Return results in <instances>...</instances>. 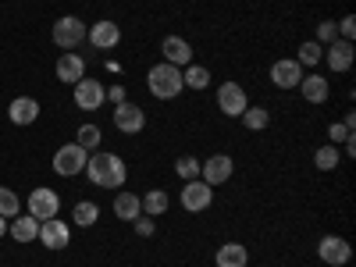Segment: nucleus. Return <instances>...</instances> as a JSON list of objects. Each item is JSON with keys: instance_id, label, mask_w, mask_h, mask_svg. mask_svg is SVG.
<instances>
[{"instance_id": "f257e3e1", "label": "nucleus", "mask_w": 356, "mask_h": 267, "mask_svg": "<svg viewBox=\"0 0 356 267\" xmlns=\"http://www.w3.org/2000/svg\"><path fill=\"white\" fill-rule=\"evenodd\" d=\"M86 175H89V182L100 186V189H122L125 178H129V168H125V161L118 154L97 150V154H89V161H86Z\"/></svg>"}, {"instance_id": "f03ea898", "label": "nucleus", "mask_w": 356, "mask_h": 267, "mask_svg": "<svg viewBox=\"0 0 356 267\" xmlns=\"http://www.w3.org/2000/svg\"><path fill=\"white\" fill-rule=\"evenodd\" d=\"M146 89H150V97L157 100H175L178 93H182V68H175L168 61H157L150 72H146Z\"/></svg>"}, {"instance_id": "7ed1b4c3", "label": "nucleus", "mask_w": 356, "mask_h": 267, "mask_svg": "<svg viewBox=\"0 0 356 267\" xmlns=\"http://www.w3.org/2000/svg\"><path fill=\"white\" fill-rule=\"evenodd\" d=\"M86 22L82 18H75V15H65V18H57L54 22V29H50V40H54V47H61V50H79L82 43H86Z\"/></svg>"}, {"instance_id": "20e7f679", "label": "nucleus", "mask_w": 356, "mask_h": 267, "mask_svg": "<svg viewBox=\"0 0 356 267\" xmlns=\"http://www.w3.org/2000/svg\"><path fill=\"white\" fill-rule=\"evenodd\" d=\"M86 161H89V154L79 143H65V146H57V154H54V171L61 178H75V175L86 171Z\"/></svg>"}, {"instance_id": "39448f33", "label": "nucleus", "mask_w": 356, "mask_h": 267, "mask_svg": "<svg viewBox=\"0 0 356 267\" xmlns=\"http://www.w3.org/2000/svg\"><path fill=\"white\" fill-rule=\"evenodd\" d=\"M72 100L79 111H100L107 104V86L97 82V79H79L72 86Z\"/></svg>"}, {"instance_id": "423d86ee", "label": "nucleus", "mask_w": 356, "mask_h": 267, "mask_svg": "<svg viewBox=\"0 0 356 267\" xmlns=\"http://www.w3.org/2000/svg\"><path fill=\"white\" fill-rule=\"evenodd\" d=\"M178 203L189 214H203L207 207L214 203V189L203 182V178H193V182H182V193H178Z\"/></svg>"}, {"instance_id": "0eeeda50", "label": "nucleus", "mask_w": 356, "mask_h": 267, "mask_svg": "<svg viewBox=\"0 0 356 267\" xmlns=\"http://www.w3.org/2000/svg\"><path fill=\"white\" fill-rule=\"evenodd\" d=\"M25 214H33L36 221H50V218H57V214H61V196H57L54 189H47V186H40V189H33V193H29Z\"/></svg>"}, {"instance_id": "6e6552de", "label": "nucleus", "mask_w": 356, "mask_h": 267, "mask_svg": "<svg viewBox=\"0 0 356 267\" xmlns=\"http://www.w3.org/2000/svg\"><path fill=\"white\" fill-rule=\"evenodd\" d=\"M86 43L93 50H114L118 43H122V25L111 22V18H100L86 29Z\"/></svg>"}, {"instance_id": "1a4fd4ad", "label": "nucleus", "mask_w": 356, "mask_h": 267, "mask_svg": "<svg viewBox=\"0 0 356 267\" xmlns=\"http://www.w3.org/2000/svg\"><path fill=\"white\" fill-rule=\"evenodd\" d=\"M317 257H321V264H328V267H346L349 257H353V246H349V239H342V235H321Z\"/></svg>"}, {"instance_id": "9d476101", "label": "nucleus", "mask_w": 356, "mask_h": 267, "mask_svg": "<svg viewBox=\"0 0 356 267\" xmlns=\"http://www.w3.org/2000/svg\"><path fill=\"white\" fill-rule=\"evenodd\" d=\"M214 100H218L221 114H228V118H243V111L250 107V97H246V89L239 82H221Z\"/></svg>"}, {"instance_id": "9b49d317", "label": "nucleus", "mask_w": 356, "mask_h": 267, "mask_svg": "<svg viewBox=\"0 0 356 267\" xmlns=\"http://www.w3.org/2000/svg\"><path fill=\"white\" fill-rule=\"evenodd\" d=\"M114 129L125 132V136H139V132L146 129V111H143L139 104H132V100L118 104V107H114Z\"/></svg>"}, {"instance_id": "f8f14e48", "label": "nucleus", "mask_w": 356, "mask_h": 267, "mask_svg": "<svg viewBox=\"0 0 356 267\" xmlns=\"http://www.w3.org/2000/svg\"><path fill=\"white\" fill-rule=\"evenodd\" d=\"M232 171H235V161H232L228 154H214V157H207V161L200 164V178H203L211 189L225 186L228 178H232Z\"/></svg>"}, {"instance_id": "ddd939ff", "label": "nucleus", "mask_w": 356, "mask_h": 267, "mask_svg": "<svg viewBox=\"0 0 356 267\" xmlns=\"http://www.w3.org/2000/svg\"><path fill=\"white\" fill-rule=\"evenodd\" d=\"M40 243L47 246V250H68V243H72V225L68 221H61V218H50V221H40Z\"/></svg>"}, {"instance_id": "4468645a", "label": "nucleus", "mask_w": 356, "mask_h": 267, "mask_svg": "<svg viewBox=\"0 0 356 267\" xmlns=\"http://www.w3.org/2000/svg\"><path fill=\"white\" fill-rule=\"evenodd\" d=\"M54 75L61 82H68V86H75L79 79H86V57H79L75 50H65L54 65Z\"/></svg>"}, {"instance_id": "2eb2a0df", "label": "nucleus", "mask_w": 356, "mask_h": 267, "mask_svg": "<svg viewBox=\"0 0 356 267\" xmlns=\"http://www.w3.org/2000/svg\"><path fill=\"white\" fill-rule=\"evenodd\" d=\"M324 61H328L332 72H349L353 61H356V47L349 40H335V43L324 47Z\"/></svg>"}, {"instance_id": "dca6fc26", "label": "nucleus", "mask_w": 356, "mask_h": 267, "mask_svg": "<svg viewBox=\"0 0 356 267\" xmlns=\"http://www.w3.org/2000/svg\"><path fill=\"white\" fill-rule=\"evenodd\" d=\"M300 79H303V68H300L296 57H282V61L271 65V82L278 89H296V86H300Z\"/></svg>"}, {"instance_id": "f3484780", "label": "nucleus", "mask_w": 356, "mask_h": 267, "mask_svg": "<svg viewBox=\"0 0 356 267\" xmlns=\"http://www.w3.org/2000/svg\"><path fill=\"white\" fill-rule=\"evenodd\" d=\"M8 118H11V125H33L36 118H40V100L36 97H15L8 104Z\"/></svg>"}, {"instance_id": "a211bd4d", "label": "nucleus", "mask_w": 356, "mask_h": 267, "mask_svg": "<svg viewBox=\"0 0 356 267\" xmlns=\"http://www.w3.org/2000/svg\"><path fill=\"white\" fill-rule=\"evenodd\" d=\"M161 50H164V61L175 65V68L193 65V47H189V40H182V36H164Z\"/></svg>"}, {"instance_id": "6ab92c4d", "label": "nucleus", "mask_w": 356, "mask_h": 267, "mask_svg": "<svg viewBox=\"0 0 356 267\" xmlns=\"http://www.w3.org/2000/svg\"><path fill=\"white\" fill-rule=\"evenodd\" d=\"M296 89L303 93V100H307V104H324V100L332 97V86H328V79H324V75H317V72L303 75Z\"/></svg>"}, {"instance_id": "aec40b11", "label": "nucleus", "mask_w": 356, "mask_h": 267, "mask_svg": "<svg viewBox=\"0 0 356 267\" xmlns=\"http://www.w3.org/2000/svg\"><path fill=\"white\" fill-rule=\"evenodd\" d=\"M8 235L15 243H36L40 239V221L33 214H18L8 221Z\"/></svg>"}, {"instance_id": "412c9836", "label": "nucleus", "mask_w": 356, "mask_h": 267, "mask_svg": "<svg viewBox=\"0 0 356 267\" xmlns=\"http://www.w3.org/2000/svg\"><path fill=\"white\" fill-rule=\"evenodd\" d=\"M250 264V250L243 243H221V250L214 253V267H246Z\"/></svg>"}, {"instance_id": "4be33fe9", "label": "nucleus", "mask_w": 356, "mask_h": 267, "mask_svg": "<svg viewBox=\"0 0 356 267\" xmlns=\"http://www.w3.org/2000/svg\"><path fill=\"white\" fill-rule=\"evenodd\" d=\"M139 203H143V214H146V218H161V214H168L171 196H168L164 189H146V193L139 196Z\"/></svg>"}, {"instance_id": "5701e85b", "label": "nucleus", "mask_w": 356, "mask_h": 267, "mask_svg": "<svg viewBox=\"0 0 356 267\" xmlns=\"http://www.w3.org/2000/svg\"><path fill=\"white\" fill-rule=\"evenodd\" d=\"M114 214L122 218V221H136V218L143 214L139 196H136V193H118V196H114Z\"/></svg>"}, {"instance_id": "b1692460", "label": "nucleus", "mask_w": 356, "mask_h": 267, "mask_svg": "<svg viewBox=\"0 0 356 267\" xmlns=\"http://www.w3.org/2000/svg\"><path fill=\"white\" fill-rule=\"evenodd\" d=\"M182 86L193 89V93H203V89L211 86V68H203V65H186V68H182Z\"/></svg>"}, {"instance_id": "393cba45", "label": "nucleus", "mask_w": 356, "mask_h": 267, "mask_svg": "<svg viewBox=\"0 0 356 267\" xmlns=\"http://www.w3.org/2000/svg\"><path fill=\"white\" fill-rule=\"evenodd\" d=\"M72 221H75L79 228H93V225L100 221V207H97L93 200H79L75 211H72Z\"/></svg>"}, {"instance_id": "a878e982", "label": "nucleus", "mask_w": 356, "mask_h": 267, "mask_svg": "<svg viewBox=\"0 0 356 267\" xmlns=\"http://www.w3.org/2000/svg\"><path fill=\"white\" fill-rule=\"evenodd\" d=\"M314 164H317V171H335L342 164V150H339L335 143H324L321 150L314 154Z\"/></svg>"}, {"instance_id": "bb28decb", "label": "nucleus", "mask_w": 356, "mask_h": 267, "mask_svg": "<svg viewBox=\"0 0 356 267\" xmlns=\"http://www.w3.org/2000/svg\"><path fill=\"white\" fill-rule=\"evenodd\" d=\"M100 139H104V132H100V125H93V122H89V125H79V132H75V143L82 146L86 154H93L97 146H100Z\"/></svg>"}, {"instance_id": "cd10ccee", "label": "nucleus", "mask_w": 356, "mask_h": 267, "mask_svg": "<svg viewBox=\"0 0 356 267\" xmlns=\"http://www.w3.org/2000/svg\"><path fill=\"white\" fill-rule=\"evenodd\" d=\"M239 122H243L250 132H264L267 125H271V114H267V107H246Z\"/></svg>"}, {"instance_id": "c85d7f7f", "label": "nucleus", "mask_w": 356, "mask_h": 267, "mask_svg": "<svg viewBox=\"0 0 356 267\" xmlns=\"http://www.w3.org/2000/svg\"><path fill=\"white\" fill-rule=\"evenodd\" d=\"M296 61H300V68H317V65L324 61V47L314 43V40H307V43L300 47V54H296Z\"/></svg>"}, {"instance_id": "c756f323", "label": "nucleus", "mask_w": 356, "mask_h": 267, "mask_svg": "<svg viewBox=\"0 0 356 267\" xmlns=\"http://www.w3.org/2000/svg\"><path fill=\"white\" fill-rule=\"evenodd\" d=\"M22 214V200H18V193L15 189H8V186H0V218H18Z\"/></svg>"}, {"instance_id": "7c9ffc66", "label": "nucleus", "mask_w": 356, "mask_h": 267, "mask_svg": "<svg viewBox=\"0 0 356 267\" xmlns=\"http://www.w3.org/2000/svg\"><path fill=\"white\" fill-rule=\"evenodd\" d=\"M200 157H193V154H182V157H178L175 161V175L178 178H182V182H193V178H200Z\"/></svg>"}, {"instance_id": "2f4dec72", "label": "nucleus", "mask_w": 356, "mask_h": 267, "mask_svg": "<svg viewBox=\"0 0 356 267\" xmlns=\"http://www.w3.org/2000/svg\"><path fill=\"white\" fill-rule=\"evenodd\" d=\"M335 40H339V29H335V22H317V40H314V43L328 47V43H335Z\"/></svg>"}, {"instance_id": "473e14b6", "label": "nucleus", "mask_w": 356, "mask_h": 267, "mask_svg": "<svg viewBox=\"0 0 356 267\" xmlns=\"http://www.w3.org/2000/svg\"><path fill=\"white\" fill-rule=\"evenodd\" d=\"M346 139H353V129H349L346 122H332V125H328V143L342 146Z\"/></svg>"}, {"instance_id": "72a5a7b5", "label": "nucleus", "mask_w": 356, "mask_h": 267, "mask_svg": "<svg viewBox=\"0 0 356 267\" xmlns=\"http://www.w3.org/2000/svg\"><path fill=\"white\" fill-rule=\"evenodd\" d=\"M136 235H139V239H154V232H157V225H154V218H146V214H139L136 221Z\"/></svg>"}, {"instance_id": "f704fd0d", "label": "nucleus", "mask_w": 356, "mask_h": 267, "mask_svg": "<svg viewBox=\"0 0 356 267\" xmlns=\"http://www.w3.org/2000/svg\"><path fill=\"white\" fill-rule=\"evenodd\" d=\"M335 29H339V40H349V43L356 40V18H353V15L339 18V22H335Z\"/></svg>"}, {"instance_id": "c9c22d12", "label": "nucleus", "mask_w": 356, "mask_h": 267, "mask_svg": "<svg viewBox=\"0 0 356 267\" xmlns=\"http://www.w3.org/2000/svg\"><path fill=\"white\" fill-rule=\"evenodd\" d=\"M107 100H111L114 107H118V104H125V100H129V97H125V86H122V82L107 86Z\"/></svg>"}, {"instance_id": "e433bc0d", "label": "nucleus", "mask_w": 356, "mask_h": 267, "mask_svg": "<svg viewBox=\"0 0 356 267\" xmlns=\"http://www.w3.org/2000/svg\"><path fill=\"white\" fill-rule=\"evenodd\" d=\"M8 235V218H0V239Z\"/></svg>"}]
</instances>
